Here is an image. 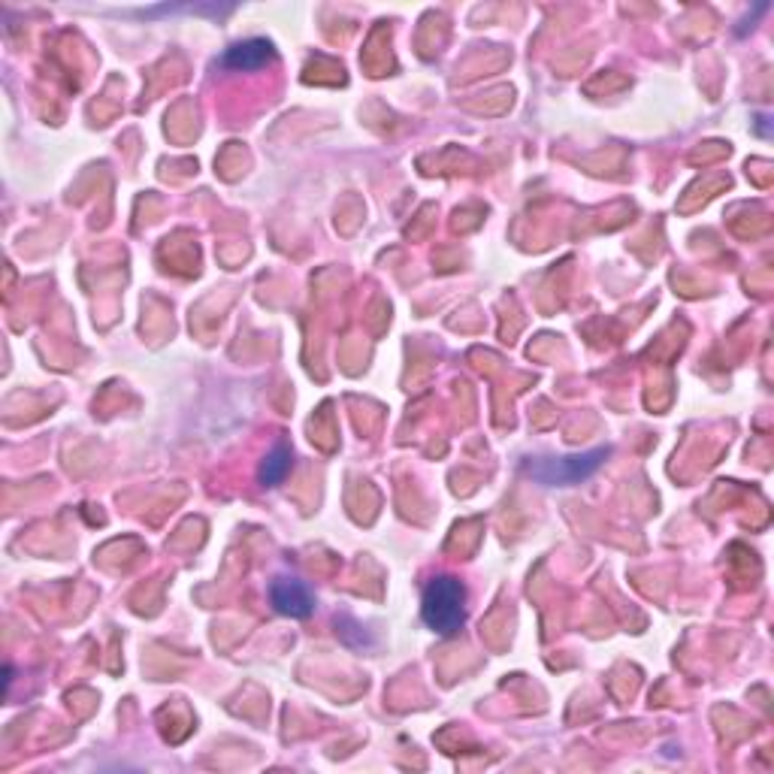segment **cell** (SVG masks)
<instances>
[{"label": "cell", "instance_id": "obj_3", "mask_svg": "<svg viewBox=\"0 0 774 774\" xmlns=\"http://www.w3.org/2000/svg\"><path fill=\"white\" fill-rule=\"evenodd\" d=\"M270 599L278 615L294 617V620H302L315 611V593L309 591V584L300 577H276L270 587Z\"/></svg>", "mask_w": 774, "mask_h": 774}, {"label": "cell", "instance_id": "obj_4", "mask_svg": "<svg viewBox=\"0 0 774 774\" xmlns=\"http://www.w3.org/2000/svg\"><path fill=\"white\" fill-rule=\"evenodd\" d=\"M276 61V49L270 40H246L230 46L227 52L222 55L218 64L224 70H234V73H251V70H263L266 64Z\"/></svg>", "mask_w": 774, "mask_h": 774}, {"label": "cell", "instance_id": "obj_2", "mask_svg": "<svg viewBox=\"0 0 774 774\" xmlns=\"http://www.w3.org/2000/svg\"><path fill=\"white\" fill-rule=\"evenodd\" d=\"M608 457L605 448L587 451V454H572V457H541L526 463V475L536 478L545 487H569L587 481Z\"/></svg>", "mask_w": 774, "mask_h": 774}, {"label": "cell", "instance_id": "obj_1", "mask_svg": "<svg viewBox=\"0 0 774 774\" xmlns=\"http://www.w3.org/2000/svg\"><path fill=\"white\" fill-rule=\"evenodd\" d=\"M424 623L439 635H454L463 630L466 620V591L457 577L439 575L427 584L424 591V605H420Z\"/></svg>", "mask_w": 774, "mask_h": 774}, {"label": "cell", "instance_id": "obj_5", "mask_svg": "<svg viewBox=\"0 0 774 774\" xmlns=\"http://www.w3.org/2000/svg\"><path fill=\"white\" fill-rule=\"evenodd\" d=\"M290 445H285V442H278V445H273V451L263 457L261 463V473H258V478H261L263 487H276L285 481V475L290 473Z\"/></svg>", "mask_w": 774, "mask_h": 774}]
</instances>
